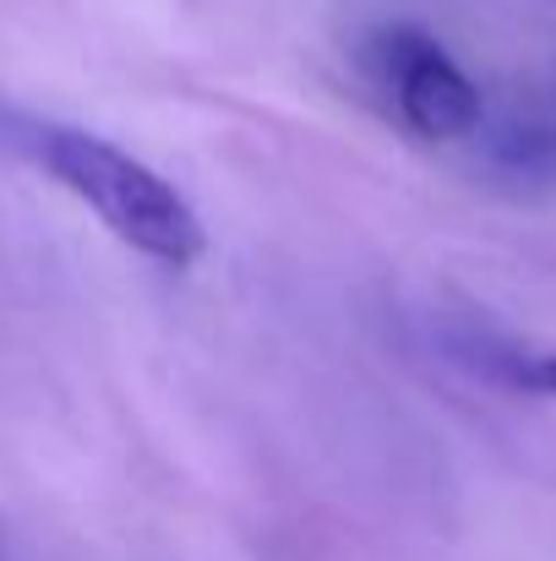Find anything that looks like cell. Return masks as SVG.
I'll use <instances>...</instances> for the list:
<instances>
[{"mask_svg":"<svg viewBox=\"0 0 556 561\" xmlns=\"http://www.w3.org/2000/svg\"><path fill=\"white\" fill-rule=\"evenodd\" d=\"M491 371L524 392H541V398H556V350H508L491 360Z\"/></svg>","mask_w":556,"mask_h":561,"instance_id":"277c9868","label":"cell"},{"mask_svg":"<svg viewBox=\"0 0 556 561\" xmlns=\"http://www.w3.org/2000/svg\"><path fill=\"white\" fill-rule=\"evenodd\" d=\"M376 66L382 82L398 99V115L431 137V142H458L480 126V88L464 77V66L420 27H382L376 33Z\"/></svg>","mask_w":556,"mask_h":561,"instance_id":"7a4b0ae2","label":"cell"},{"mask_svg":"<svg viewBox=\"0 0 556 561\" xmlns=\"http://www.w3.org/2000/svg\"><path fill=\"white\" fill-rule=\"evenodd\" d=\"M33 153L132 251H143V256H154L164 267H191L207 251V229H202L196 207L154 164H143L137 153L115 148L110 137L77 131V126H38L33 131Z\"/></svg>","mask_w":556,"mask_h":561,"instance_id":"6da1fadb","label":"cell"},{"mask_svg":"<svg viewBox=\"0 0 556 561\" xmlns=\"http://www.w3.org/2000/svg\"><path fill=\"white\" fill-rule=\"evenodd\" d=\"M497 159L524 175H556V126L552 121H513L497 137Z\"/></svg>","mask_w":556,"mask_h":561,"instance_id":"3957f363","label":"cell"}]
</instances>
